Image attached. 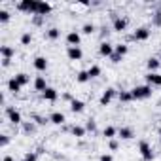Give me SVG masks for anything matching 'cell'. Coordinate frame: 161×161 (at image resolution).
Segmentation results:
<instances>
[{
  "label": "cell",
  "instance_id": "cell-1",
  "mask_svg": "<svg viewBox=\"0 0 161 161\" xmlns=\"http://www.w3.org/2000/svg\"><path fill=\"white\" fill-rule=\"evenodd\" d=\"M152 86L144 84V86H136L131 89V95H133V101H144V99H150L152 97Z\"/></svg>",
  "mask_w": 161,
  "mask_h": 161
},
{
  "label": "cell",
  "instance_id": "cell-2",
  "mask_svg": "<svg viewBox=\"0 0 161 161\" xmlns=\"http://www.w3.org/2000/svg\"><path fill=\"white\" fill-rule=\"evenodd\" d=\"M38 2H40V0H21V2H17V10L19 12H25L29 15H36Z\"/></svg>",
  "mask_w": 161,
  "mask_h": 161
},
{
  "label": "cell",
  "instance_id": "cell-3",
  "mask_svg": "<svg viewBox=\"0 0 161 161\" xmlns=\"http://www.w3.org/2000/svg\"><path fill=\"white\" fill-rule=\"evenodd\" d=\"M138 152H140V155H142L144 161H152L153 159V150H152V146L146 140H140L138 142Z\"/></svg>",
  "mask_w": 161,
  "mask_h": 161
},
{
  "label": "cell",
  "instance_id": "cell-4",
  "mask_svg": "<svg viewBox=\"0 0 161 161\" xmlns=\"http://www.w3.org/2000/svg\"><path fill=\"white\" fill-rule=\"evenodd\" d=\"M118 95V91L114 89V87H108V89H104L103 91V95H101V99H99V103H101V106H108L112 101H114V97Z\"/></svg>",
  "mask_w": 161,
  "mask_h": 161
},
{
  "label": "cell",
  "instance_id": "cell-5",
  "mask_svg": "<svg viewBox=\"0 0 161 161\" xmlns=\"http://www.w3.org/2000/svg\"><path fill=\"white\" fill-rule=\"evenodd\" d=\"M150 34H152V31L148 29V27H138L135 32H133V40H136V42H146L148 38H150Z\"/></svg>",
  "mask_w": 161,
  "mask_h": 161
},
{
  "label": "cell",
  "instance_id": "cell-6",
  "mask_svg": "<svg viewBox=\"0 0 161 161\" xmlns=\"http://www.w3.org/2000/svg\"><path fill=\"white\" fill-rule=\"evenodd\" d=\"M66 57L70 59V61H82V57H84V51H82V47L80 46H68L66 47Z\"/></svg>",
  "mask_w": 161,
  "mask_h": 161
},
{
  "label": "cell",
  "instance_id": "cell-7",
  "mask_svg": "<svg viewBox=\"0 0 161 161\" xmlns=\"http://www.w3.org/2000/svg\"><path fill=\"white\" fill-rule=\"evenodd\" d=\"M6 114H8V119H10L14 125H21V123H23V118H21V112H19V110L8 106V108H6Z\"/></svg>",
  "mask_w": 161,
  "mask_h": 161
},
{
  "label": "cell",
  "instance_id": "cell-8",
  "mask_svg": "<svg viewBox=\"0 0 161 161\" xmlns=\"http://www.w3.org/2000/svg\"><path fill=\"white\" fill-rule=\"evenodd\" d=\"M146 84L152 87H161V74L159 72H148L146 76Z\"/></svg>",
  "mask_w": 161,
  "mask_h": 161
},
{
  "label": "cell",
  "instance_id": "cell-9",
  "mask_svg": "<svg viewBox=\"0 0 161 161\" xmlns=\"http://www.w3.org/2000/svg\"><path fill=\"white\" fill-rule=\"evenodd\" d=\"M114 44H110L108 40H103L101 42V46H99V53L103 55V57H112L114 55Z\"/></svg>",
  "mask_w": 161,
  "mask_h": 161
},
{
  "label": "cell",
  "instance_id": "cell-10",
  "mask_svg": "<svg viewBox=\"0 0 161 161\" xmlns=\"http://www.w3.org/2000/svg\"><path fill=\"white\" fill-rule=\"evenodd\" d=\"M66 44L68 46H80V44H82V34H80L78 31H70L68 34H66Z\"/></svg>",
  "mask_w": 161,
  "mask_h": 161
},
{
  "label": "cell",
  "instance_id": "cell-11",
  "mask_svg": "<svg viewBox=\"0 0 161 161\" xmlns=\"http://www.w3.org/2000/svg\"><path fill=\"white\" fill-rule=\"evenodd\" d=\"M112 29H114L116 32H123V31L127 29V19L121 17V15H116V17H114V23H112Z\"/></svg>",
  "mask_w": 161,
  "mask_h": 161
},
{
  "label": "cell",
  "instance_id": "cell-12",
  "mask_svg": "<svg viewBox=\"0 0 161 161\" xmlns=\"http://www.w3.org/2000/svg\"><path fill=\"white\" fill-rule=\"evenodd\" d=\"M32 86H34V91H40V93H44L49 86L46 84V76H36L34 78V82H32Z\"/></svg>",
  "mask_w": 161,
  "mask_h": 161
},
{
  "label": "cell",
  "instance_id": "cell-13",
  "mask_svg": "<svg viewBox=\"0 0 161 161\" xmlns=\"http://www.w3.org/2000/svg\"><path fill=\"white\" fill-rule=\"evenodd\" d=\"M51 14V4L49 2H38V8H36V15L40 17H46Z\"/></svg>",
  "mask_w": 161,
  "mask_h": 161
},
{
  "label": "cell",
  "instance_id": "cell-14",
  "mask_svg": "<svg viewBox=\"0 0 161 161\" xmlns=\"http://www.w3.org/2000/svg\"><path fill=\"white\" fill-rule=\"evenodd\" d=\"M42 99H44V101H49V103H55V101L59 99V93H57L55 87H47V89L42 93Z\"/></svg>",
  "mask_w": 161,
  "mask_h": 161
},
{
  "label": "cell",
  "instance_id": "cell-15",
  "mask_svg": "<svg viewBox=\"0 0 161 161\" xmlns=\"http://www.w3.org/2000/svg\"><path fill=\"white\" fill-rule=\"evenodd\" d=\"M32 64H34V68H36L38 72H46L49 63H47V59H46V57H36V59L32 61Z\"/></svg>",
  "mask_w": 161,
  "mask_h": 161
},
{
  "label": "cell",
  "instance_id": "cell-16",
  "mask_svg": "<svg viewBox=\"0 0 161 161\" xmlns=\"http://www.w3.org/2000/svg\"><path fill=\"white\" fill-rule=\"evenodd\" d=\"M84 108H86V103H84V101H80V99H74V101L70 103V110H72L74 114L84 112Z\"/></svg>",
  "mask_w": 161,
  "mask_h": 161
},
{
  "label": "cell",
  "instance_id": "cell-17",
  "mask_svg": "<svg viewBox=\"0 0 161 161\" xmlns=\"http://www.w3.org/2000/svg\"><path fill=\"white\" fill-rule=\"evenodd\" d=\"M49 121L55 123V125H63V123L66 121V116H64L63 112H53V114L49 116Z\"/></svg>",
  "mask_w": 161,
  "mask_h": 161
},
{
  "label": "cell",
  "instance_id": "cell-18",
  "mask_svg": "<svg viewBox=\"0 0 161 161\" xmlns=\"http://www.w3.org/2000/svg\"><path fill=\"white\" fill-rule=\"evenodd\" d=\"M146 66H148L150 72H157V68L161 66V61H159L157 57H150V59L146 61Z\"/></svg>",
  "mask_w": 161,
  "mask_h": 161
},
{
  "label": "cell",
  "instance_id": "cell-19",
  "mask_svg": "<svg viewBox=\"0 0 161 161\" xmlns=\"http://www.w3.org/2000/svg\"><path fill=\"white\" fill-rule=\"evenodd\" d=\"M8 91H10V93H19V91H21V84L15 80V76L8 80Z\"/></svg>",
  "mask_w": 161,
  "mask_h": 161
},
{
  "label": "cell",
  "instance_id": "cell-20",
  "mask_svg": "<svg viewBox=\"0 0 161 161\" xmlns=\"http://www.w3.org/2000/svg\"><path fill=\"white\" fill-rule=\"evenodd\" d=\"M118 136L123 138V140H129V138H133V129L131 127H119L118 129Z\"/></svg>",
  "mask_w": 161,
  "mask_h": 161
},
{
  "label": "cell",
  "instance_id": "cell-21",
  "mask_svg": "<svg viewBox=\"0 0 161 161\" xmlns=\"http://www.w3.org/2000/svg\"><path fill=\"white\" fill-rule=\"evenodd\" d=\"M0 55H2V59H12L15 55V49L12 46H2L0 47Z\"/></svg>",
  "mask_w": 161,
  "mask_h": 161
},
{
  "label": "cell",
  "instance_id": "cell-22",
  "mask_svg": "<svg viewBox=\"0 0 161 161\" xmlns=\"http://www.w3.org/2000/svg\"><path fill=\"white\" fill-rule=\"evenodd\" d=\"M89 80H91V78H89L87 70H80V72L76 74V82H78V84H87Z\"/></svg>",
  "mask_w": 161,
  "mask_h": 161
},
{
  "label": "cell",
  "instance_id": "cell-23",
  "mask_svg": "<svg viewBox=\"0 0 161 161\" xmlns=\"http://www.w3.org/2000/svg\"><path fill=\"white\" fill-rule=\"evenodd\" d=\"M103 135H104L108 140H112V138L118 135V129H116L114 125H106V127H104V131H103Z\"/></svg>",
  "mask_w": 161,
  "mask_h": 161
},
{
  "label": "cell",
  "instance_id": "cell-24",
  "mask_svg": "<svg viewBox=\"0 0 161 161\" xmlns=\"http://www.w3.org/2000/svg\"><path fill=\"white\" fill-rule=\"evenodd\" d=\"M15 80L21 84V87H23V86H27V84H31V76H29V74H25V72L15 74Z\"/></svg>",
  "mask_w": 161,
  "mask_h": 161
},
{
  "label": "cell",
  "instance_id": "cell-25",
  "mask_svg": "<svg viewBox=\"0 0 161 161\" xmlns=\"http://www.w3.org/2000/svg\"><path fill=\"white\" fill-rule=\"evenodd\" d=\"M70 131H72V135H74L76 138H82V136H86V131H87V129L82 127V125H74Z\"/></svg>",
  "mask_w": 161,
  "mask_h": 161
},
{
  "label": "cell",
  "instance_id": "cell-26",
  "mask_svg": "<svg viewBox=\"0 0 161 161\" xmlns=\"http://www.w3.org/2000/svg\"><path fill=\"white\" fill-rule=\"evenodd\" d=\"M127 51H129V46H127V44H118V46L114 47V53L119 55V57H125Z\"/></svg>",
  "mask_w": 161,
  "mask_h": 161
},
{
  "label": "cell",
  "instance_id": "cell-27",
  "mask_svg": "<svg viewBox=\"0 0 161 161\" xmlns=\"http://www.w3.org/2000/svg\"><path fill=\"white\" fill-rule=\"evenodd\" d=\"M101 72H103V70H101V66H99V64H91V66L87 68V74H89V78H91V80H93V78H99V76H101Z\"/></svg>",
  "mask_w": 161,
  "mask_h": 161
},
{
  "label": "cell",
  "instance_id": "cell-28",
  "mask_svg": "<svg viewBox=\"0 0 161 161\" xmlns=\"http://www.w3.org/2000/svg\"><path fill=\"white\" fill-rule=\"evenodd\" d=\"M95 31H97V27H95L93 23H86V25L82 27V34H86V36H91V34H95Z\"/></svg>",
  "mask_w": 161,
  "mask_h": 161
},
{
  "label": "cell",
  "instance_id": "cell-29",
  "mask_svg": "<svg viewBox=\"0 0 161 161\" xmlns=\"http://www.w3.org/2000/svg\"><path fill=\"white\" fill-rule=\"evenodd\" d=\"M46 36H47L49 40H57V38L61 36V31H59V29H55V27H51V29H47Z\"/></svg>",
  "mask_w": 161,
  "mask_h": 161
},
{
  "label": "cell",
  "instance_id": "cell-30",
  "mask_svg": "<svg viewBox=\"0 0 161 161\" xmlns=\"http://www.w3.org/2000/svg\"><path fill=\"white\" fill-rule=\"evenodd\" d=\"M118 97H119V103H131V101H133L131 91H119V93H118Z\"/></svg>",
  "mask_w": 161,
  "mask_h": 161
},
{
  "label": "cell",
  "instance_id": "cell-31",
  "mask_svg": "<svg viewBox=\"0 0 161 161\" xmlns=\"http://www.w3.org/2000/svg\"><path fill=\"white\" fill-rule=\"evenodd\" d=\"M152 25L153 27H161V10H157V12L152 14Z\"/></svg>",
  "mask_w": 161,
  "mask_h": 161
},
{
  "label": "cell",
  "instance_id": "cell-32",
  "mask_svg": "<svg viewBox=\"0 0 161 161\" xmlns=\"http://www.w3.org/2000/svg\"><path fill=\"white\" fill-rule=\"evenodd\" d=\"M31 42H32V34H31V32H23V34H21V44H23V46H29Z\"/></svg>",
  "mask_w": 161,
  "mask_h": 161
},
{
  "label": "cell",
  "instance_id": "cell-33",
  "mask_svg": "<svg viewBox=\"0 0 161 161\" xmlns=\"http://www.w3.org/2000/svg\"><path fill=\"white\" fill-rule=\"evenodd\" d=\"M10 17H12V15H10L8 10H0V23H8Z\"/></svg>",
  "mask_w": 161,
  "mask_h": 161
},
{
  "label": "cell",
  "instance_id": "cell-34",
  "mask_svg": "<svg viewBox=\"0 0 161 161\" xmlns=\"http://www.w3.org/2000/svg\"><path fill=\"white\" fill-rule=\"evenodd\" d=\"M25 161H38V152H27Z\"/></svg>",
  "mask_w": 161,
  "mask_h": 161
},
{
  "label": "cell",
  "instance_id": "cell-35",
  "mask_svg": "<svg viewBox=\"0 0 161 161\" xmlns=\"http://www.w3.org/2000/svg\"><path fill=\"white\" fill-rule=\"evenodd\" d=\"M23 131H25V133H34V131H36V125H34L32 121H31V123H23Z\"/></svg>",
  "mask_w": 161,
  "mask_h": 161
},
{
  "label": "cell",
  "instance_id": "cell-36",
  "mask_svg": "<svg viewBox=\"0 0 161 161\" xmlns=\"http://www.w3.org/2000/svg\"><path fill=\"white\" fill-rule=\"evenodd\" d=\"M8 144H10V136H8V135H0V146L6 148Z\"/></svg>",
  "mask_w": 161,
  "mask_h": 161
},
{
  "label": "cell",
  "instance_id": "cell-37",
  "mask_svg": "<svg viewBox=\"0 0 161 161\" xmlns=\"http://www.w3.org/2000/svg\"><path fill=\"white\" fill-rule=\"evenodd\" d=\"M86 129L93 133V131L97 129V123H95V119H87V123H86Z\"/></svg>",
  "mask_w": 161,
  "mask_h": 161
},
{
  "label": "cell",
  "instance_id": "cell-38",
  "mask_svg": "<svg viewBox=\"0 0 161 161\" xmlns=\"http://www.w3.org/2000/svg\"><path fill=\"white\" fill-rule=\"evenodd\" d=\"M108 148H110L112 152H116V150L119 148V142H118L116 138H112V140H108Z\"/></svg>",
  "mask_w": 161,
  "mask_h": 161
},
{
  "label": "cell",
  "instance_id": "cell-39",
  "mask_svg": "<svg viewBox=\"0 0 161 161\" xmlns=\"http://www.w3.org/2000/svg\"><path fill=\"white\" fill-rule=\"evenodd\" d=\"M34 119H36L38 125H46V123L49 121V118H40V116H34Z\"/></svg>",
  "mask_w": 161,
  "mask_h": 161
},
{
  "label": "cell",
  "instance_id": "cell-40",
  "mask_svg": "<svg viewBox=\"0 0 161 161\" xmlns=\"http://www.w3.org/2000/svg\"><path fill=\"white\" fill-rule=\"evenodd\" d=\"M46 17H40V15H32V23L34 25H42V21H44Z\"/></svg>",
  "mask_w": 161,
  "mask_h": 161
},
{
  "label": "cell",
  "instance_id": "cell-41",
  "mask_svg": "<svg viewBox=\"0 0 161 161\" xmlns=\"http://www.w3.org/2000/svg\"><path fill=\"white\" fill-rule=\"evenodd\" d=\"M99 161H114V157H112V155H110V153H103V155H101V159H99Z\"/></svg>",
  "mask_w": 161,
  "mask_h": 161
},
{
  "label": "cell",
  "instance_id": "cell-42",
  "mask_svg": "<svg viewBox=\"0 0 161 161\" xmlns=\"http://www.w3.org/2000/svg\"><path fill=\"white\" fill-rule=\"evenodd\" d=\"M110 59H112V63H121V59H123V57H119V55H116V53H114Z\"/></svg>",
  "mask_w": 161,
  "mask_h": 161
},
{
  "label": "cell",
  "instance_id": "cell-43",
  "mask_svg": "<svg viewBox=\"0 0 161 161\" xmlns=\"http://www.w3.org/2000/svg\"><path fill=\"white\" fill-rule=\"evenodd\" d=\"M10 64H12V59H2V66L4 68H8Z\"/></svg>",
  "mask_w": 161,
  "mask_h": 161
},
{
  "label": "cell",
  "instance_id": "cell-44",
  "mask_svg": "<svg viewBox=\"0 0 161 161\" xmlns=\"http://www.w3.org/2000/svg\"><path fill=\"white\" fill-rule=\"evenodd\" d=\"M2 161H14V157H12V155H4V159H2Z\"/></svg>",
  "mask_w": 161,
  "mask_h": 161
},
{
  "label": "cell",
  "instance_id": "cell-45",
  "mask_svg": "<svg viewBox=\"0 0 161 161\" xmlns=\"http://www.w3.org/2000/svg\"><path fill=\"white\" fill-rule=\"evenodd\" d=\"M159 138H161V129H159Z\"/></svg>",
  "mask_w": 161,
  "mask_h": 161
},
{
  "label": "cell",
  "instance_id": "cell-46",
  "mask_svg": "<svg viewBox=\"0 0 161 161\" xmlns=\"http://www.w3.org/2000/svg\"><path fill=\"white\" fill-rule=\"evenodd\" d=\"M21 161H25V159H21Z\"/></svg>",
  "mask_w": 161,
  "mask_h": 161
}]
</instances>
